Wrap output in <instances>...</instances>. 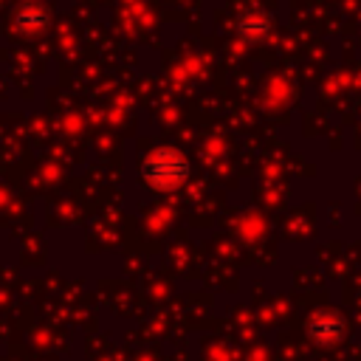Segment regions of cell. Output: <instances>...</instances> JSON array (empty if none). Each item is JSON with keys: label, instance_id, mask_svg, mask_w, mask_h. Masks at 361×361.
<instances>
[{"label": "cell", "instance_id": "1", "mask_svg": "<svg viewBox=\"0 0 361 361\" xmlns=\"http://www.w3.org/2000/svg\"><path fill=\"white\" fill-rule=\"evenodd\" d=\"M11 25L17 28V31H25V34H37V31H42L45 25H48V11L42 8V6H20L17 11H14V17H11Z\"/></svg>", "mask_w": 361, "mask_h": 361}]
</instances>
